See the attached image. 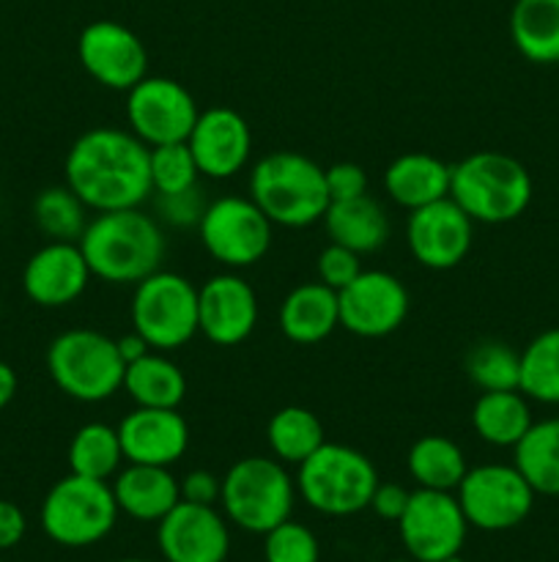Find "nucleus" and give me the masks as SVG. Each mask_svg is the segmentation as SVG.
Here are the masks:
<instances>
[{
  "instance_id": "f257e3e1",
  "label": "nucleus",
  "mask_w": 559,
  "mask_h": 562,
  "mask_svg": "<svg viewBox=\"0 0 559 562\" xmlns=\"http://www.w3.org/2000/svg\"><path fill=\"white\" fill-rule=\"evenodd\" d=\"M64 176L66 187L91 212L135 209L151 195L148 146L118 126L82 132L66 154Z\"/></svg>"
},
{
  "instance_id": "f03ea898",
  "label": "nucleus",
  "mask_w": 559,
  "mask_h": 562,
  "mask_svg": "<svg viewBox=\"0 0 559 562\" xmlns=\"http://www.w3.org/2000/svg\"><path fill=\"white\" fill-rule=\"evenodd\" d=\"M77 245L93 278L110 285H137L162 269L168 250L162 225L140 206L96 212Z\"/></svg>"
},
{
  "instance_id": "7ed1b4c3",
  "label": "nucleus",
  "mask_w": 559,
  "mask_h": 562,
  "mask_svg": "<svg viewBox=\"0 0 559 562\" xmlns=\"http://www.w3.org/2000/svg\"><path fill=\"white\" fill-rule=\"evenodd\" d=\"M250 198L280 228L321 223L329 198L327 170L299 151H272L250 170Z\"/></svg>"
},
{
  "instance_id": "20e7f679",
  "label": "nucleus",
  "mask_w": 559,
  "mask_h": 562,
  "mask_svg": "<svg viewBox=\"0 0 559 562\" xmlns=\"http://www.w3.org/2000/svg\"><path fill=\"white\" fill-rule=\"evenodd\" d=\"M532 176L515 157L475 151L453 165L449 198L475 223L504 225L518 220L532 203Z\"/></svg>"
},
{
  "instance_id": "39448f33",
  "label": "nucleus",
  "mask_w": 559,
  "mask_h": 562,
  "mask_svg": "<svg viewBox=\"0 0 559 562\" xmlns=\"http://www.w3.org/2000/svg\"><path fill=\"white\" fill-rule=\"evenodd\" d=\"M294 499L296 481L274 456H244L223 475L225 519L244 532L266 536L290 519Z\"/></svg>"
},
{
  "instance_id": "423d86ee",
  "label": "nucleus",
  "mask_w": 559,
  "mask_h": 562,
  "mask_svg": "<svg viewBox=\"0 0 559 562\" xmlns=\"http://www.w3.org/2000/svg\"><path fill=\"white\" fill-rule=\"evenodd\" d=\"M47 373L69 398L102 404L124 390L126 362L110 335L99 329H66L49 344Z\"/></svg>"
},
{
  "instance_id": "0eeeda50",
  "label": "nucleus",
  "mask_w": 559,
  "mask_h": 562,
  "mask_svg": "<svg viewBox=\"0 0 559 562\" xmlns=\"http://www.w3.org/2000/svg\"><path fill=\"white\" fill-rule=\"evenodd\" d=\"M378 472L362 450L323 442L299 464L296 492L312 510L323 516H354L370 508Z\"/></svg>"
},
{
  "instance_id": "6e6552de",
  "label": "nucleus",
  "mask_w": 559,
  "mask_h": 562,
  "mask_svg": "<svg viewBox=\"0 0 559 562\" xmlns=\"http://www.w3.org/2000/svg\"><path fill=\"white\" fill-rule=\"evenodd\" d=\"M118 514V503L107 481L69 472L47 492L38 519L49 541L82 549L104 541L113 532Z\"/></svg>"
},
{
  "instance_id": "1a4fd4ad",
  "label": "nucleus",
  "mask_w": 559,
  "mask_h": 562,
  "mask_svg": "<svg viewBox=\"0 0 559 562\" xmlns=\"http://www.w3.org/2000/svg\"><path fill=\"white\" fill-rule=\"evenodd\" d=\"M129 313L153 351H175L197 335V289L184 274L157 269L135 285Z\"/></svg>"
},
{
  "instance_id": "9d476101",
  "label": "nucleus",
  "mask_w": 559,
  "mask_h": 562,
  "mask_svg": "<svg viewBox=\"0 0 559 562\" xmlns=\"http://www.w3.org/2000/svg\"><path fill=\"white\" fill-rule=\"evenodd\" d=\"M455 497L469 527L504 532L524 525L537 494L515 464H480L466 470Z\"/></svg>"
},
{
  "instance_id": "9b49d317",
  "label": "nucleus",
  "mask_w": 559,
  "mask_h": 562,
  "mask_svg": "<svg viewBox=\"0 0 559 562\" xmlns=\"http://www.w3.org/2000/svg\"><path fill=\"white\" fill-rule=\"evenodd\" d=\"M272 220L250 195H223L206 203L197 234L217 263L228 269L255 267L272 247Z\"/></svg>"
},
{
  "instance_id": "f8f14e48",
  "label": "nucleus",
  "mask_w": 559,
  "mask_h": 562,
  "mask_svg": "<svg viewBox=\"0 0 559 562\" xmlns=\"http://www.w3.org/2000/svg\"><path fill=\"white\" fill-rule=\"evenodd\" d=\"M197 110L190 88L170 77L146 75L126 91V121L148 148L164 143H181L195 126Z\"/></svg>"
},
{
  "instance_id": "ddd939ff",
  "label": "nucleus",
  "mask_w": 559,
  "mask_h": 562,
  "mask_svg": "<svg viewBox=\"0 0 559 562\" xmlns=\"http://www.w3.org/2000/svg\"><path fill=\"white\" fill-rule=\"evenodd\" d=\"M466 530H469V521L460 510L455 492L417 488L398 519L403 549L417 562H438L460 554Z\"/></svg>"
},
{
  "instance_id": "4468645a",
  "label": "nucleus",
  "mask_w": 559,
  "mask_h": 562,
  "mask_svg": "<svg viewBox=\"0 0 559 562\" xmlns=\"http://www.w3.org/2000/svg\"><path fill=\"white\" fill-rule=\"evenodd\" d=\"M77 58L85 75L110 91H129L148 75V49L132 27L96 20L77 38Z\"/></svg>"
},
{
  "instance_id": "2eb2a0df",
  "label": "nucleus",
  "mask_w": 559,
  "mask_h": 562,
  "mask_svg": "<svg viewBox=\"0 0 559 562\" xmlns=\"http://www.w3.org/2000/svg\"><path fill=\"white\" fill-rule=\"evenodd\" d=\"M340 327L356 338H387L409 316V291L384 269H362L343 291H338Z\"/></svg>"
},
{
  "instance_id": "dca6fc26",
  "label": "nucleus",
  "mask_w": 559,
  "mask_h": 562,
  "mask_svg": "<svg viewBox=\"0 0 559 562\" xmlns=\"http://www.w3.org/2000/svg\"><path fill=\"white\" fill-rule=\"evenodd\" d=\"M471 241H475V220L453 198H442L409 212L406 245L420 267L433 272L455 269L469 256Z\"/></svg>"
},
{
  "instance_id": "f3484780",
  "label": "nucleus",
  "mask_w": 559,
  "mask_h": 562,
  "mask_svg": "<svg viewBox=\"0 0 559 562\" xmlns=\"http://www.w3.org/2000/svg\"><path fill=\"white\" fill-rule=\"evenodd\" d=\"M258 294L236 272L212 274L197 289V333L214 346H239L258 327Z\"/></svg>"
},
{
  "instance_id": "a211bd4d",
  "label": "nucleus",
  "mask_w": 559,
  "mask_h": 562,
  "mask_svg": "<svg viewBox=\"0 0 559 562\" xmlns=\"http://www.w3.org/2000/svg\"><path fill=\"white\" fill-rule=\"evenodd\" d=\"M192 157H195L201 176L214 181L233 179L244 165L250 162L252 154V132L250 124L233 108L201 110L190 137H186Z\"/></svg>"
},
{
  "instance_id": "6ab92c4d",
  "label": "nucleus",
  "mask_w": 559,
  "mask_h": 562,
  "mask_svg": "<svg viewBox=\"0 0 559 562\" xmlns=\"http://www.w3.org/2000/svg\"><path fill=\"white\" fill-rule=\"evenodd\" d=\"M157 547L168 562H225L230 552V530L214 505L181 499L157 530Z\"/></svg>"
},
{
  "instance_id": "aec40b11",
  "label": "nucleus",
  "mask_w": 559,
  "mask_h": 562,
  "mask_svg": "<svg viewBox=\"0 0 559 562\" xmlns=\"http://www.w3.org/2000/svg\"><path fill=\"white\" fill-rule=\"evenodd\" d=\"M91 278V267L77 241H47L27 258L22 289L33 305L66 307L85 294Z\"/></svg>"
},
{
  "instance_id": "412c9836",
  "label": "nucleus",
  "mask_w": 559,
  "mask_h": 562,
  "mask_svg": "<svg viewBox=\"0 0 559 562\" xmlns=\"http://www.w3.org/2000/svg\"><path fill=\"white\" fill-rule=\"evenodd\" d=\"M118 437L126 464L173 467L190 448V426L179 409L135 406L118 423Z\"/></svg>"
},
{
  "instance_id": "4be33fe9",
  "label": "nucleus",
  "mask_w": 559,
  "mask_h": 562,
  "mask_svg": "<svg viewBox=\"0 0 559 562\" xmlns=\"http://www.w3.org/2000/svg\"><path fill=\"white\" fill-rule=\"evenodd\" d=\"M340 327L338 291L321 280L301 283L280 305V333L296 346H316Z\"/></svg>"
},
{
  "instance_id": "5701e85b",
  "label": "nucleus",
  "mask_w": 559,
  "mask_h": 562,
  "mask_svg": "<svg viewBox=\"0 0 559 562\" xmlns=\"http://www.w3.org/2000/svg\"><path fill=\"white\" fill-rule=\"evenodd\" d=\"M121 514L135 521H162L181 503V488L170 467L126 464L113 483Z\"/></svg>"
},
{
  "instance_id": "b1692460",
  "label": "nucleus",
  "mask_w": 559,
  "mask_h": 562,
  "mask_svg": "<svg viewBox=\"0 0 559 562\" xmlns=\"http://www.w3.org/2000/svg\"><path fill=\"white\" fill-rule=\"evenodd\" d=\"M449 176H453V165H447L444 159L425 151H409L387 165L384 192L398 206L414 212L427 203L449 198Z\"/></svg>"
},
{
  "instance_id": "393cba45",
  "label": "nucleus",
  "mask_w": 559,
  "mask_h": 562,
  "mask_svg": "<svg viewBox=\"0 0 559 562\" xmlns=\"http://www.w3.org/2000/svg\"><path fill=\"white\" fill-rule=\"evenodd\" d=\"M323 225L334 245H343L360 256L378 252L389 241V214L373 195L332 201Z\"/></svg>"
},
{
  "instance_id": "a878e982",
  "label": "nucleus",
  "mask_w": 559,
  "mask_h": 562,
  "mask_svg": "<svg viewBox=\"0 0 559 562\" xmlns=\"http://www.w3.org/2000/svg\"><path fill=\"white\" fill-rule=\"evenodd\" d=\"M532 406L521 390L480 393L471 406V428L493 448H515L532 428Z\"/></svg>"
},
{
  "instance_id": "bb28decb",
  "label": "nucleus",
  "mask_w": 559,
  "mask_h": 562,
  "mask_svg": "<svg viewBox=\"0 0 559 562\" xmlns=\"http://www.w3.org/2000/svg\"><path fill=\"white\" fill-rule=\"evenodd\" d=\"M510 38L532 64H559V0H515Z\"/></svg>"
},
{
  "instance_id": "cd10ccee",
  "label": "nucleus",
  "mask_w": 559,
  "mask_h": 562,
  "mask_svg": "<svg viewBox=\"0 0 559 562\" xmlns=\"http://www.w3.org/2000/svg\"><path fill=\"white\" fill-rule=\"evenodd\" d=\"M124 390L135 406L179 409L186 395V376L170 357H164V351H148L126 366Z\"/></svg>"
},
{
  "instance_id": "c85d7f7f",
  "label": "nucleus",
  "mask_w": 559,
  "mask_h": 562,
  "mask_svg": "<svg viewBox=\"0 0 559 562\" xmlns=\"http://www.w3.org/2000/svg\"><path fill=\"white\" fill-rule=\"evenodd\" d=\"M406 467L417 486L433 488V492H455L469 470L460 445L442 434H427L417 439L406 456Z\"/></svg>"
},
{
  "instance_id": "c756f323",
  "label": "nucleus",
  "mask_w": 559,
  "mask_h": 562,
  "mask_svg": "<svg viewBox=\"0 0 559 562\" xmlns=\"http://www.w3.org/2000/svg\"><path fill=\"white\" fill-rule=\"evenodd\" d=\"M513 453V464L535 488V494L559 497V417L532 423Z\"/></svg>"
},
{
  "instance_id": "7c9ffc66",
  "label": "nucleus",
  "mask_w": 559,
  "mask_h": 562,
  "mask_svg": "<svg viewBox=\"0 0 559 562\" xmlns=\"http://www.w3.org/2000/svg\"><path fill=\"white\" fill-rule=\"evenodd\" d=\"M266 442L274 459L299 467L307 456H312L327 442V434L316 412L305 406H283L269 417Z\"/></svg>"
},
{
  "instance_id": "2f4dec72",
  "label": "nucleus",
  "mask_w": 559,
  "mask_h": 562,
  "mask_svg": "<svg viewBox=\"0 0 559 562\" xmlns=\"http://www.w3.org/2000/svg\"><path fill=\"white\" fill-rule=\"evenodd\" d=\"M124 461L118 428L107 426V423H85L77 428L69 442V470L75 475L107 481V477L118 475Z\"/></svg>"
},
{
  "instance_id": "473e14b6",
  "label": "nucleus",
  "mask_w": 559,
  "mask_h": 562,
  "mask_svg": "<svg viewBox=\"0 0 559 562\" xmlns=\"http://www.w3.org/2000/svg\"><path fill=\"white\" fill-rule=\"evenodd\" d=\"M518 390L537 404L559 406V327L532 338L521 351Z\"/></svg>"
},
{
  "instance_id": "72a5a7b5",
  "label": "nucleus",
  "mask_w": 559,
  "mask_h": 562,
  "mask_svg": "<svg viewBox=\"0 0 559 562\" xmlns=\"http://www.w3.org/2000/svg\"><path fill=\"white\" fill-rule=\"evenodd\" d=\"M33 223L49 241H80L88 206L66 184L47 187L33 201Z\"/></svg>"
},
{
  "instance_id": "f704fd0d",
  "label": "nucleus",
  "mask_w": 559,
  "mask_h": 562,
  "mask_svg": "<svg viewBox=\"0 0 559 562\" xmlns=\"http://www.w3.org/2000/svg\"><path fill=\"white\" fill-rule=\"evenodd\" d=\"M464 371L480 393L518 390L521 351L502 344V340H482L466 355Z\"/></svg>"
},
{
  "instance_id": "c9c22d12",
  "label": "nucleus",
  "mask_w": 559,
  "mask_h": 562,
  "mask_svg": "<svg viewBox=\"0 0 559 562\" xmlns=\"http://www.w3.org/2000/svg\"><path fill=\"white\" fill-rule=\"evenodd\" d=\"M148 170H151V192L157 195L186 192L197 187V179H201V170L186 140L148 148Z\"/></svg>"
},
{
  "instance_id": "e433bc0d",
  "label": "nucleus",
  "mask_w": 559,
  "mask_h": 562,
  "mask_svg": "<svg viewBox=\"0 0 559 562\" xmlns=\"http://www.w3.org/2000/svg\"><path fill=\"white\" fill-rule=\"evenodd\" d=\"M263 558L266 562H318L321 547L310 527L285 519L263 536Z\"/></svg>"
},
{
  "instance_id": "4c0bfd02",
  "label": "nucleus",
  "mask_w": 559,
  "mask_h": 562,
  "mask_svg": "<svg viewBox=\"0 0 559 562\" xmlns=\"http://www.w3.org/2000/svg\"><path fill=\"white\" fill-rule=\"evenodd\" d=\"M360 272H362L360 252L349 250V247H343V245H334V241H329V245L323 247L316 258L318 280L334 291H343L345 285H349Z\"/></svg>"
},
{
  "instance_id": "58836bf2",
  "label": "nucleus",
  "mask_w": 559,
  "mask_h": 562,
  "mask_svg": "<svg viewBox=\"0 0 559 562\" xmlns=\"http://www.w3.org/2000/svg\"><path fill=\"white\" fill-rule=\"evenodd\" d=\"M203 212H206V201L201 198L197 187L175 192V195H157V214L173 228H192L201 223Z\"/></svg>"
},
{
  "instance_id": "ea45409f",
  "label": "nucleus",
  "mask_w": 559,
  "mask_h": 562,
  "mask_svg": "<svg viewBox=\"0 0 559 562\" xmlns=\"http://www.w3.org/2000/svg\"><path fill=\"white\" fill-rule=\"evenodd\" d=\"M327 190L332 201L367 195V173L356 162H334L327 168Z\"/></svg>"
},
{
  "instance_id": "a19ab883",
  "label": "nucleus",
  "mask_w": 559,
  "mask_h": 562,
  "mask_svg": "<svg viewBox=\"0 0 559 562\" xmlns=\"http://www.w3.org/2000/svg\"><path fill=\"white\" fill-rule=\"evenodd\" d=\"M181 499L195 505H214L219 503V492H223V477H217L208 470H192L179 481Z\"/></svg>"
},
{
  "instance_id": "79ce46f5",
  "label": "nucleus",
  "mask_w": 559,
  "mask_h": 562,
  "mask_svg": "<svg viewBox=\"0 0 559 562\" xmlns=\"http://www.w3.org/2000/svg\"><path fill=\"white\" fill-rule=\"evenodd\" d=\"M409 497H411V492L409 488L400 486V483L378 481L376 492H373V499H370V510L378 516V519L395 521V525H398V519L403 516L406 505H409Z\"/></svg>"
},
{
  "instance_id": "37998d69",
  "label": "nucleus",
  "mask_w": 559,
  "mask_h": 562,
  "mask_svg": "<svg viewBox=\"0 0 559 562\" xmlns=\"http://www.w3.org/2000/svg\"><path fill=\"white\" fill-rule=\"evenodd\" d=\"M27 519L20 505L11 499H0V552H9L25 538Z\"/></svg>"
},
{
  "instance_id": "c03bdc74",
  "label": "nucleus",
  "mask_w": 559,
  "mask_h": 562,
  "mask_svg": "<svg viewBox=\"0 0 559 562\" xmlns=\"http://www.w3.org/2000/svg\"><path fill=\"white\" fill-rule=\"evenodd\" d=\"M115 344H118V351H121V357H124L126 366L135 360H140V357H146L148 351H153L151 346H148L146 340L135 333V329H132L129 335H124V338H115Z\"/></svg>"
},
{
  "instance_id": "a18cd8bd",
  "label": "nucleus",
  "mask_w": 559,
  "mask_h": 562,
  "mask_svg": "<svg viewBox=\"0 0 559 562\" xmlns=\"http://www.w3.org/2000/svg\"><path fill=\"white\" fill-rule=\"evenodd\" d=\"M16 387H20V379H16L14 368H11L9 362L0 360V412L14 401Z\"/></svg>"
},
{
  "instance_id": "49530a36",
  "label": "nucleus",
  "mask_w": 559,
  "mask_h": 562,
  "mask_svg": "<svg viewBox=\"0 0 559 562\" xmlns=\"http://www.w3.org/2000/svg\"><path fill=\"white\" fill-rule=\"evenodd\" d=\"M438 562H466V560L460 558V554H453V558H444V560H438Z\"/></svg>"
},
{
  "instance_id": "de8ad7c7",
  "label": "nucleus",
  "mask_w": 559,
  "mask_h": 562,
  "mask_svg": "<svg viewBox=\"0 0 559 562\" xmlns=\"http://www.w3.org/2000/svg\"><path fill=\"white\" fill-rule=\"evenodd\" d=\"M118 562H148V560H135V558H132V560H118Z\"/></svg>"
},
{
  "instance_id": "09e8293b",
  "label": "nucleus",
  "mask_w": 559,
  "mask_h": 562,
  "mask_svg": "<svg viewBox=\"0 0 559 562\" xmlns=\"http://www.w3.org/2000/svg\"><path fill=\"white\" fill-rule=\"evenodd\" d=\"M0 562H3V560H0Z\"/></svg>"
}]
</instances>
